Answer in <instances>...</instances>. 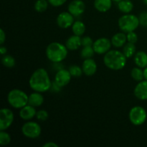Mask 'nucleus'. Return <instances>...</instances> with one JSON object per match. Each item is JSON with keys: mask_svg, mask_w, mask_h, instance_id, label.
<instances>
[{"mask_svg": "<svg viewBox=\"0 0 147 147\" xmlns=\"http://www.w3.org/2000/svg\"><path fill=\"white\" fill-rule=\"evenodd\" d=\"M29 85L34 91L45 93L50 90L52 82L47 70L44 68H38L30 76Z\"/></svg>", "mask_w": 147, "mask_h": 147, "instance_id": "obj_1", "label": "nucleus"}, {"mask_svg": "<svg viewBox=\"0 0 147 147\" xmlns=\"http://www.w3.org/2000/svg\"><path fill=\"white\" fill-rule=\"evenodd\" d=\"M126 60L127 57L123 52L117 50H110L103 57L105 65L113 70H122L126 66Z\"/></svg>", "mask_w": 147, "mask_h": 147, "instance_id": "obj_2", "label": "nucleus"}, {"mask_svg": "<svg viewBox=\"0 0 147 147\" xmlns=\"http://www.w3.org/2000/svg\"><path fill=\"white\" fill-rule=\"evenodd\" d=\"M68 49L65 45L58 42L49 44L46 48V55L49 60L54 63L63 61L67 57Z\"/></svg>", "mask_w": 147, "mask_h": 147, "instance_id": "obj_3", "label": "nucleus"}, {"mask_svg": "<svg viewBox=\"0 0 147 147\" xmlns=\"http://www.w3.org/2000/svg\"><path fill=\"white\" fill-rule=\"evenodd\" d=\"M7 100L11 107L21 109L28 104L29 96L20 89H12L7 95Z\"/></svg>", "mask_w": 147, "mask_h": 147, "instance_id": "obj_4", "label": "nucleus"}, {"mask_svg": "<svg viewBox=\"0 0 147 147\" xmlns=\"http://www.w3.org/2000/svg\"><path fill=\"white\" fill-rule=\"evenodd\" d=\"M118 24L122 32L128 33L135 31L140 25L139 19L137 16L131 14H125L119 19Z\"/></svg>", "mask_w": 147, "mask_h": 147, "instance_id": "obj_5", "label": "nucleus"}, {"mask_svg": "<svg viewBox=\"0 0 147 147\" xmlns=\"http://www.w3.org/2000/svg\"><path fill=\"white\" fill-rule=\"evenodd\" d=\"M129 118L131 123L133 125L138 126H142L146 121V111L142 106H134L129 111Z\"/></svg>", "mask_w": 147, "mask_h": 147, "instance_id": "obj_6", "label": "nucleus"}, {"mask_svg": "<svg viewBox=\"0 0 147 147\" xmlns=\"http://www.w3.org/2000/svg\"><path fill=\"white\" fill-rule=\"evenodd\" d=\"M41 132V126L37 122L27 121L22 126V133L28 139H37L40 136Z\"/></svg>", "mask_w": 147, "mask_h": 147, "instance_id": "obj_7", "label": "nucleus"}, {"mask_svg": "<svg viewBox=\"0 0 147 147\" xmlns=\"http://www.w3.org/2000/svg\"><path fill=\"white\" fill-rule=\"evenodd\" d=\"M14 113L9 109L3 108L0 111V130L5 131L10 127L14 121Z\"/></svg>", "mask_w": 147, "mask_h": 147, "instance_id": "obj_8", "label": "nucleus"}, {"mask_svg": "<svg viewBox=\"0 0 147 147\" xmlns=\"http://www.w3.org/2000/svg\"><path fill=\"white\" fill-rule=\"evenodd\" d=\"M111 41L109 39L106 37H100L93 42V47L95 53L98 55H103L111 50Z\"/></svg>", "mask_w": 147, "mask_h": 147, "instance_id": "obj_9", "label": "nucleus"}, {"mask_svg": "<svg viewBox=\"0 0 147 147\" xmlns=\"http://www.w3.org/2000/svg\"><path fill=\"white\" fill-rule=\"evenodd\" d=\"M72 76L69 70L61 69L56 73L55 76V84L58 87L63 88L67 86L71 80Z\"/></svg>", "mask_w": 147, "mask_h": 147, "instance_id": "obj_10", "label": "nucleus"}, {"mask_svg": "<svg viewBox=\"0 0 147 147\" xmlns=\"http://www.w3.org/2000/svg\"><path fill=\"white\" fill-rule=\"evenodd\" d=\"M74 16L68 11L60 13L57 17V24L62 29H67L74 23Z\"/></svg>", "mask_w": 147, "mask_h": 147, "instance_id": "obj_11", "label": "nucleus"}, {"mask_svg": "<svg viewBox=\"0 0 147 147\" xmlns=\"http://www.w3.org/2000/svg\"><path fill=\"white\" fill-rule=\"evenodd\" d=\"M67 10L74 17H79L84 13L86 4L82 0H73L69 4Z\"/></svg>", "mask_w": 147, "mask_h": 147, "instance_id": "obj_12", "label": "nucleus"}, {"mask_svg": "<svg viewBox=\"0 0 147 147\" xmlns=\"http://www.w3.org/2000/svg\"><path fill=\"white\" fill-rule=\"evenodd\" d=\"M81 67L83 73L87 76H93L96 73L98 69L97 63L92 58L85 59Z\"/></svg>", "mask_w": 147, "mask_h": 147, "instance_id": "obj_13", "label": "nucleus"}, {"mask_svg": "<svg viewBox=\"0 0 147 147\" xmlns=\"http://www.w3.org/2000/svg\"><path fill=\"white\" fill-rule=\"evenodd\" d=\"M134 93L136 98L141 100H147V80H143L139 82L134 90Z\"/></svg>", "mask_w": 147, "mask_h": 147, "instance_id": "obj_14", "label": "nucleus"}, {"mask_svg": "<svg viewBox=\"0 0 147 147\" xmlns=\"http://www.w3.org/2000/svg\"><path fill=\"white\" fill-rule=\"evenodd\" d=\"M36 114H37V111H36L35 107L30 104L26 105L25 106H24V107L20 109V117L22 120H31L34 116H36Z\"/></svg>", "mask_w": 147, "mask_h": 147, "instance_id": "obj_15", "label": "nucleus"}, {"mask_svg": "<svg viewBox=\"0 0 147 147\" xmlns=\"http://www.w3.org/2000/svg\"><path fill=\"white\" fill-rule=\"evenodd\" d=\"M65 46L68 50L71 51L78 50L80 46H82V38H80V36L73 34L66 40Z\"/></svg>", "mask_w": 147, "mask_h": 147, "instance_id": "obj_16", "label": "nucleus"}, {"mask_svg": "<svg viewBox=\"0 0 147 147\" xmlns=\"http://www.w3.org/2000/svg\"><path fill=\"white\" fill-rule=\"evenodd\" d=\"M111 43L113 47L116 48H119L124 46V45L127 42V37L125 32H118L115 34L111 38Z\"/></svg>", "mask_w": 147, "mask_h": 147, "instance_id": "obj_17", "label": "nucleus"}, {"mask_svg": "<svg viewBox=\"0 0 147 147\" xmlns=\"http://www.w3.org/2000/svg\"><path fill=\"white\" fill-rule=\"evenodd\" d=\"M41 93H42L37 91H34V93H31L29 96L28 104L31 105L34 107H39V106H42V103H44V97Z\"/></svg>", "mask_w": 147, "mask_h": 147, "instance_id": "obj_18", "label": "nucleus"}, {"mask_svg": "<svg viewBox=\"0 0 147 147\" xmlns=\"http://www.w3.org/2000/svg\"><path fill=\"white\" fill-rule=\"evenodd\" d=\"M113 0H95L94 7L100 12H106L111 9Z\"/></svg>", "mask_w": 147, "mask_h": 147, "instance_id": "obj_19", "label": "nucleus"}, {"mask_svg": "<svg viewBox=\"0 0 147 147\" xmlns=\"http://www.w3.org/2000/svg\"><path fill=\"white\" fill-rule=\"evenodd\" d=\"M134 63L137 67L145 68L147 66V53L139 51L134 55Z\"/></svg>", "mask_w": 147, "mask_h": 147, "instance_id": "obj_20", "label": "nucleus"}, {"mask_svg": "<svg viewBox=\"0 0 147 147\" xmlns=\"http://www.w3.org/2000/svg\"><path fill=\"white\" fill-rule=\"evenodd\" d=\"M118 8L121 12L129 14L133 10L134 4L131 0H121L118 2Z\"/></svg>", "mask_w": 147, "mask_h": 147, "instance_id": "obj_21", "label": "nucleus"}, {"mask_svg": "<svg viewBox=\"0 0 147 147\" xmlns=\"http://www.w3.org/2000/svg\"><path fill=\"white\" fill-rule=\"evenodd\" d=\"M86 25H85L83 22L80 21V20L75 21L73 24L72 25V31H73V34H76V35L81 37L86 32Z\"/></svg>", "mask_w": 147, "mask_h": 147, "instance_id": "obj_22", "label": "nucleus"}, {"mask_svg": "<svg viewBox=\"0 0 147 147\" xmlns=\"http://www.w3.org/2000/svg\"><path fill=\"white\" fill-rule=\"evenodd\" d=\"M136 47L135 46V44L127 42L123 46V53L127 58H130L136 54Z\"/></svg>", "mask_w": 147, "mask_h": 147, "instance_id": "obj_23", "label": "nucleus"}, {"mask_svg": "<svg viewBox=\"0 0 147 147\" xmlns=\"http://www.w3.org/2000/svg\"><path fill=\"white\" fill-rule=\"evenodd\" d=\"M143 68H141L139 67H134L131 72V76L134 80L137 82H140L142 80H144V75Z\"/></svg>", "mask_w": 147, "mask_h": 147, "instance_id": "obj_24", "label": "nucleus"}, {"mask_svg": "<svg viewBox=\"0 0 147 147\" xmlns=\"http://www.w3.org/2000/svg\"><path fill=\"white\" fill-rule=\"evenodd\" d=\"M48 4L47 0H37L34 3V9L37 12H44L48 8Z\"/></svg>", "mask_w": 147, "mask_h": 147, "instance_id": "obj_25", "label": "nucleus"}, {"mask_svg": "<svg viewBox=\"0 0 147 147\" xmlns=\"http://www.w3.org/2000/svg\"><path fill=\"white\" fill-rule=\"evenodd\" d=\"M1 63L4 65V66L8 68H12L15 66L16 64L15 59L9 55H6L3 56L1 58Z\"/></svg>", "mask_w": 147, "mask_h": 147, "instance_id": "obj_26", "label": "nucleus"}, {"mask_svg": "<svg viewBox=\"0 0 147 147\" xmlns=\"http://www.w3.org/2000/svg\"><path fill=\"white\" fill-rule=\"evenodd\" d=\"M94 53H95L93 46H86V47H83V49L81 50L80 55L83 58L88 59L92 58Z\"/></svg>", "mask_w": 147, "mask_h": 147, "instance_id": "obj_27", "label": "nucleus"}, {"mask_svg": "<svg viewBox=\"0 0 147 147\" xmlns=\"http://www.w3.org/2000/svg\"><path fill=\"white\" fill-rule=\"evenodd\" d=\"M68 70L70 71V74H71L72 77L78 78L81 76L83 73L82 67H80L77 65H73L70 66Z\"/></svg>", "mask_w": 147, "mask_h": 147, "instance_id": "obj_28", "label": "nucleus"}, {"mask_svg": "<svg viewBox=\"0 0 147 147\" xmlns=\"http://www.w3.org/2000/svg\"><path fill=\"white\" fill-rule=\"evenodd\" d=\"M11 140V136L9 134L6 132L5 131H0V144L1 146H7L10 144Z\"/></svg>", "mask_w": 147, "mask_h": 147, "instance_id": "obj_29", "label": "nucleus"}, {"mask_svg": "<svg viewBox=\"0 0 147 147\" xmlns=\"http://www.w3.org/2000/svg\"><path fill=\"white\" fill-rule=\"evenodd\" d=\"M36 117L39 121H45L47 120L49 117V114L47 113V111L45 110H40L37 111V114H36Z\"/></svg>", "mask_w": 147, "mask_h": 147, "instance_id": "obj_30", "label": "nucleus"}, {"mask_svg": "<svg viewBox=\"0 0 147 147\" xmlns=\"http://www.w3.org/2000/svg\"><path fill=\"white\" fill-rule=\"evenodd\" d=\"M126 37H127V42L131 43L136 44L138 41V35L134 31L129 32L126 33Z\"/></svg>", "mask_w": 147, "mask_h": 147, "instance_id": "obj_31", "label": "nucleus"}, {"mask_svg": "<svg viewBox=\"0 0 147 147\" xmlns=\"http://www.w3.org/2000/svg\"><path fill=\"white\" fill-rule=\"evenodd\" d=\"M139 22H140V25L143 26V27H146V23H147V12L144 11L140 14L139 17Z\"/></svg>", "mask_w": 147, "mask_h": 147, "instance_id": "obj_32", "label": "nucleus"}, {"mask_svg": "<svg viewBox=\"0 0 147 147\" xmlns=\"http://www.w3.org/2000/svg\"><path fill=\"white\" fill-rule=\"evenodd\" d=\"M93 42L92 38L89 36H86V37L82 38V46L86 47V46H93Z\"/></svg>", "mask_w": 147, "mask_h": 147, "instance_id": "obj_33", "label": "nucleus"}, {"mask_svg": "<svg viewBox=\"0 0 147 147\" xmlns=\"http://www.w3.org/2000/svg\"><path fill=\"white\" fill-rule=\"evenodd\" d=\"M47 1H48L49 4L53 7H58L63 5L67 0H47Z\"/></svg>", "mask_w": 147, "mask_h": 147, "instance_id": "obj_34", "label": "nucleus"}, {"mask_svg": "<svg viewBox=\"0 0 147 147\" xmlns=\"http://www.w3.org/2000/svg\"><path fill=\"white\" fill-rule=\"evenodd\" d=\"M6 41V33L3 29L0 30V45H2Z\"/></svg>", "mask_w": 147, "mask_h": 147, "instance_id": "obj_35", "label": "nucleus"}, {"mask_svg": "<svg viewBox=\"0 0 147 147\" xmlns=\"http://www.w3.org/2000/svg\"><path fill=\"white\" fill-rule=\"evenodd\" d=\"M59 145L53 142H48L42 145V147H58Z\"/></svg>", "mask_w": 147, "mask_h": 147, "instance_id": "obj_36", "label": "nucleus"}, {"mask_svg": "<svg viewBox=\"0 0 147 147\" xmlns=\"http://www.w3.org/2000/svg\"><path fill=\"white\" fill-rule=\"evenodd\" d=\"M7 52V47H4L3 45H1V47H0V53H1V55H6Z\"/></svg>", "mask_w": 147, "mask_h": 147, "instance_id": "obj_37", "label": "nucleus"}, {"mask_svg": "<svg viewBox=\"0 0 147 147\" xmlns=\"http://www.w3.org/2000/svg\"><path fill=\"white\" fill-rule=\"evenodd\" d=\"M144 80H147V66L144 68Z\"/></svg>", "mask_w": 147, "mask_h": 147, "instance_id": "obj_38", "label": "nucleus"}, {"mask_svg": "<svg viewBox=\"0 0 147 147\" xmlns=\"http://www.w3.org/2000/svg\"><path fill=\"white\" fill-rule=\"evenodd\" d=\"M121 1V0H113V1H115V2H119V1Z\"/></svg>", "mask_w": 147, "mask_h": 147, "instance_id": "obj_39", "label": "nucleus"}, {"mask_svg": "<svg viewBox=\"0 0 147 147\" xmlns=\"http://www.w3.org/2000/svg\"><path fill=\"white\" fill-rule=\"evenodd\" d=\"M144 2L145 4H146L147 5V0H144Z\"/></svg>", "mask_w": 147, "mask_h": 147, "instance_id": "obj_40", "label": "nucleus"}, {"mask_svg": "<svg viewBox=\"0 0 147 147\" xmlns=\"http://www.w3.org/2000/svg\"><path fill=\"white\" fill-rule=\"evenodd\" d=\"M146 27H147V23H146Z\"/></svg>", "mask_w": 147, "mask_h": 147, "instance_id": "obj_41", "label": "nucleus"}]
</instances>
